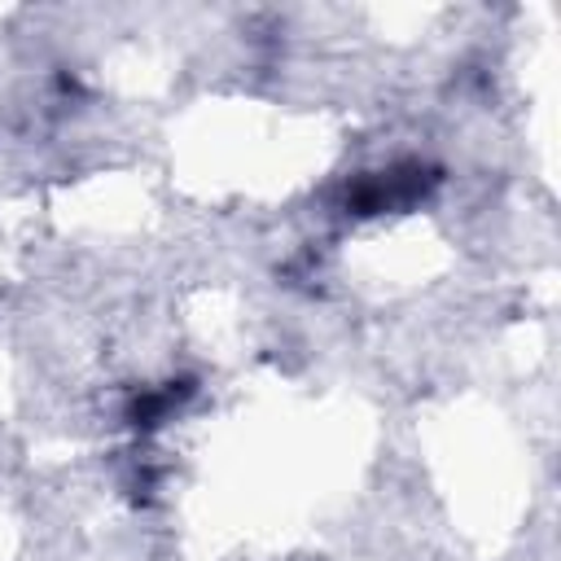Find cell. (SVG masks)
<instances>
[{"mask_svg":"<svg viewBox=\"0 0 561 561\" xmlns=\"http://www.w3.org/2000/svg\"><path fill=\"white\" fill-rule=\"evenodd\" d=\"M425 184H430L425 167L403 162V167H390V171H377V175L359 180V184H355V193H351V206H355L359 215H373V210H394V206L416 202V197L425 193Z\"/></svg>","mask_w":561,"mask_h":561,"instance_id":"6da1fadb","label":"cell"}]
</instances>
